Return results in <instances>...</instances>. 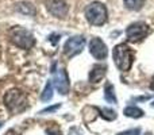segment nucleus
<instances>
[{
    "mask_svg": "<svg viewBox=\"0 0 154 135\" xmlns=\"http://www.w3.org/2000/svg\"><path fill=\"white\" fill-rule=\"evenodd\" d=\"M8 37H10V41L14 45L20 49H24V50H29L35 45L34 35L23 27H12L8 32Z\"/></svg>",
    "mask_w": 154,
    "mask_h": 135,
    "instance_id": "nucleus-2",
    "label": "nucleus"
},
{
    "mask_svg": "<svg viewBox=\"0 0 154 135\" xmlns=\"http://www.w3.org/2000/svg\"><path fill=\"white\" fill-rule=\"evenodd\" d=\"M112 57H114L115 65L120 72L130 70L131 65H133L134 54L126 43H120V45L115 46L114 51H112Z\"/></svg>",
    "mask_w": 154,
    "mask_h": 135,
    "instance_id": "nucleus-1",
    "label": "nucleus"
},
{
    "mask_svg": "<svg viewBox=\"0 0 154 135\" xmlns=\"http://www.w3.org/2000/svg\"><path fill=\"white\" fill-rule=\"evenodd\" d=\"M152 106H153V107H154V101H153V104H152Z\"/></svg>",
    "mask_w": 154,
    "mask_h": 135,
    "instance_id": "nucleus-23",
    "label": "nucleus"
},
{
    "mask_svg": "<svg viewBox=\"0 0 154 135\" xmlns=\"http://www.w3.org/2000/svg\"><path fill=\"white\" fill-rule=\"evenodd\" d=\"M60 107H61V106H60V104H57V106H53V107H48V108H46V109H43V111L41 112V114H48V112H54V111H56V109H58Z\"/></svg>",
    "mask_w": 154,
    "mask_h": 135,
    "instance_id": "nucleus-18",
    "label": "nucleus"
},
{
    "mask_svg": "<svg viewBox=\"0 0 154 135\" xmlns=\"http://www.w3.org/2000/svg\"><path fill=\"white\" fill-rule=\"evenodd\" d=\"M85 46V38L82 35H76V37H72L65 42L64 45V53L65 56H68L69 58L77 56L82 51Z\"/></svg>",
    "mask_w": 154,
    "mask_h": 135,
    "instance_id": "nucleus-6",
    "label": "nucleus"
},
{
    "mask_svg": "<svg viewBox=\"0 0 154 135\" xmlns=\"http://www.w3.org/2000/svg\"><path fill=\"white\" fill-rule=\"evenodd\" d=\"M150 89H153V91H154V77H153L152 82H150Z\"/></svg>",
    "mask_w": 154,
    "mask_h": 135,
    "instance_id": "nucleus-21",
    "label": "nucleus"
},
{
    "mask_svg": "<svg viewBox=\"0 0 154 135\" xmlns=\"http://www.w3.org/2000/svg\"><path fill=\"white\" fill-rule=\"evenodd\" d=\"M4 104L11 112L19 114L27 108V96L19 89H11L5 93Z\"/></svg>",
    "mask_w": 154,
    "mask_h": 135,
    "instance_id": "nucleus-3",
    "label": "nucleus"
},
{
    "mask_svg": "<svg viewBox=\"0 0 154 135\" xmlns=\"http://www.w3.org/2000/svg\"><path fill=\"white\" fill-rule=\"evenodd\" d=\"M125 115L128 118H134V119H137V118H142L143 116V111H142L141 108H138V107H126L125 108Z\"/></svg>",
    "mask_w": 154,
    "mask_h": 135,
    "instance_id": "nucleus-12",
    "label": "nucleus"
},
{
    "mask_svg": "<svg viewBox=\"0 0 154 135\" xmlns=\"http://www.w3.org/2000/svg\"><path fill=\"white\" fill-rule=\"evenodd\" d=\"M106 72H107L106 65H101V64L95 65V66L92 68V70H91V73H89V81L95 82V84L100 82L101 80H103V77L106 76Z\"/></svg>",
    "mask_w": 154,
    "mask_h": 135,
    "instance_id": "nucleus-10",
    "label": "nucleus"
},
{
    "mask_svg": "<svg viewBox=\"0 0 154 135\" xmlns=\"http://www.w3.org/2000/svg\"><path fill=\"white\" fill-rule=\"evenodd\" d=\"M4 135H18V134H16V131L14 130V128H11V130H8V131H7V133H5Z\"/></svg>",
    "mask_w": 154,
    "mask_h": 135,
    "instance_id": "nucleus-20",
    "label": "nucleus"
},
{
    "mask_svg": "<svg viewBox=\"0 0 154 135\" xmlns=\"http://www.w3.org/2000/svg\"><path fill=\"white\" fill-rule=\"evenodd\" d=\"M139 134H141V128H131V130L119 133L118 135H139Z\"/></svg>",
    "mask_w": 154,
    "mask_h": 135,
    "instance_id": "nucleus-17",
    "label": "nucleus"
},
{
    "mask_svg": "<svg viewBox=\"0 0 154 135\" xmlns=\"http://www.w3.org/2000/svg\"><path fill=\"white\" fill-rule=\"evenodd\" d=\"M53 81H48L45 89H43L42 95H41V100L42 101H50L53 97Z\"/></svg>",
    "mask_w": 154,
    "mask_h": 135,
    "instance_id": "nucleus-13",
    "label": "nucleus"
},
{
    "mask_svg": "<svg viewBox=\"0 0 154 135\" xmlns=\"http://www.w3.org/2000/svg\"><path fill=\"white\" fill-rule=\"evenodd\" d=\"M48 134L49 135H61L60 130H57V128H50V130H48Z\"/></svg>",
    "mask_w": 154,
    "mask_h": 135,
    "instance_id": "nucleus-19",
    "label": "nucleus"
},
{
    "mask_svg": "<svg viewBox=\"0 0 154 135\" xmlns=\"http://www.w3.org/2000/svg\"><path fill=\"white\" fill-rule=\"evenodd\" d=\"M89 51L93 56V58L99 60H106L107 54H108V49H107V45L100 39V38H92V41L89 42Z\"/></svg>",
    "mask_w": 154,
    "mask_h": 135,
    "instance_id": "nucleus-8",
    "label": "nucleus"
},
{
    "mask_svg": "<svg viewBox=\"0 0 154 135\" xmlns=\"http://www.w3.org/2000/svg\"><path fill=\"white\" fill-rule=\"evenodd\" d=\"M104 99H106L108 103L115 104L116 103V96H115V88L111 82H107L106 87H104Z\"/></svg>",
    "mask_w": 154,
    "mask_h": 135,
    "instance_id": "nucleus-11",
    "label": "nucleus"
},
{
    "mask_svg": "<svg viewBox=\"0 0 154 135\" xmlns=\"http://www.w3.org/2000/svg\"><path fill=\"white\" fill-rule=\"evenodd\" d=\"M53 84L61 95H66L69 92L70 82H69V77H68V73L65 72V69H60L58 73L56 74V77L53 80Z\"/></svg>",
    "mask_w": 154,
    "mask_h": 135,
    "instance_id": "nucleus-9",
    "label": "nucleus"
},
{
    "mask_svg": "<svg viewBox=\"0 0 154 135\" xmlns=\"http://www.w3.org/2000/svg\"><path fill=\"white\" fill-rule=\"evenodd\" d=\"M3 127V122H0V128H2Z\"/></svg>",
    "mask_w": 154,
    "mask_h": 135,
    "instance_id": "nucleus-22",
    "label": "nucleus"
},
{
    "mask_svg": "<svg viewBox=\"0 0 154 135\" xmlns=\"http://www.w3.org/2000/svg\"><path fill=\"white\" fill-rule=\"evenodd\" d=\"M100 112H101V116H103L104 119H107V120L116 119V114H115V111H112V109H109V108L100 109Z\"/></svg>",
    "mask_w": 154,
    "mask_h": 135,
    "instance_id": "nucleus-16",
    "label": "nucleus"
},
{
    "mask_svg": "<svg viewBox=\"0 0 154 135\" xmlns=\"http://www.w3.org/2000/svg\"><path fill=\"white\" fill-rule=\"evenodd\" d=\"M48 11L56 18H65L69 10V5L65 0H48L46 2Z\"/></svg>",
    "mask_w": 154,
    "mask_h": 135,
    "instance_id": "nucleus-7",
    "label": "nucleus"
},
{
    "mask_svg": "<svg viewBox=\"0 0 154 135\" xmlns=\"http://www.w3.org/2000/svg\"><path fill=\"white\" fill-rule=\"evenodd\" d=\"M149 34V26L145 22H135L131 23L126 29V37L130 42H139Z\"/></svg>",
    "mask_w": 154,
    "mask_h": 135,
    "instance_id": "nucleus-5",
    "label": "nucleus"
},
{
    "mask_svg": "<svg viewBox=\"0 0 154 135\" xmlns=\"http://www.w3.org/2000/svg\"><path fill=\"white\" fill-rule=\"evenodd\" d=\"M126 8L131 11H139L145 4V0H123Z\"/></svg>",
    "mask_w": 154,
    "mask_h": 135,
    "instance_id": "nucleus-14",
    "label": "nucleus"
},
{
    "mask_svg": "<svg viewBox=\"0 0 154 135\" xmlns=\"http://www.w3.org/2000/svg\"><path fill=\"white\" fill-rule=\"evenodd\" d=\"M85 18L93 26H103L107 22V8L99 2L91 3L85 8Z\"/></svg>",
    "mask_w": 154,
    "mask_h": 135,
    "instance_id": "nucleus-4",
    "label": "nucleus"
},
{
    "mask_svg": "<svg viewBox=\"0 0 154 135\" xmlns=\"http://www.w3.org/2000/svg\"><path fill=\"white\" fill-rule=\"evenodd\" d=\"M18 10L20 11V12L26 14V15H34L35 14V8L32 7V4H30V3H22V4H19Z\"/></svg>",
    "mask_w": 154,
    "mask_h": 135,
    "instance_id": "nucleus-15",
    "label": "nucleus"
}]
</instances>
